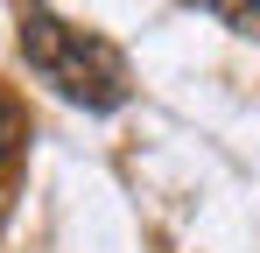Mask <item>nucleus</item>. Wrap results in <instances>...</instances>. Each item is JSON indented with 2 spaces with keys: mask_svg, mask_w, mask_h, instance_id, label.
<instances>
[{
  "mask_svg": "<svg viewBox=\"0 0 260 253\" xmlns=\"http://www.w3.org/2000/svg\"><path fill=\"white\" fill-rule=\"evenodd\" d=\"M197 7H211L232 36H260V0H197Z\"/></svg>",
  "mask_w": 260,
  "mask_h": 253,
  "instance_id": "3",
  "label": "nucleus"
},
{
  "mask_svg": "<svg viewBox=\"0 0 260 253\" xmlns=\"http://www.w3.org/2000/svg\"><path fill=\"white\" fill-rule=\"evenodd\" d=\"M21 56H28V71L43 84H56L71 106H85V113H120L127 106V56L113 49V42L99 36V28H78V21H63V14H49V7H21Z\"/></svg>",
  "mask_w": 260,
  "mask_h": 253,
  "instance_id": "1",
  "label": "nucleus"
},
{
  "mask_svg": "<svg viewBox=\"0 0 260 253\" xmlns=\"http://www.w3.org/2000/svg\"><path fill=\"white\" fill-rule=\"evenodd\" d=\"M21 148H28V106H21V99L0 84V169L14 162Z\"/></svg>",
  "mask_w": 260,
  "mask_h": 253,
  "instance_id": "2",
  "label": "nucleus"
}]
</instances>
